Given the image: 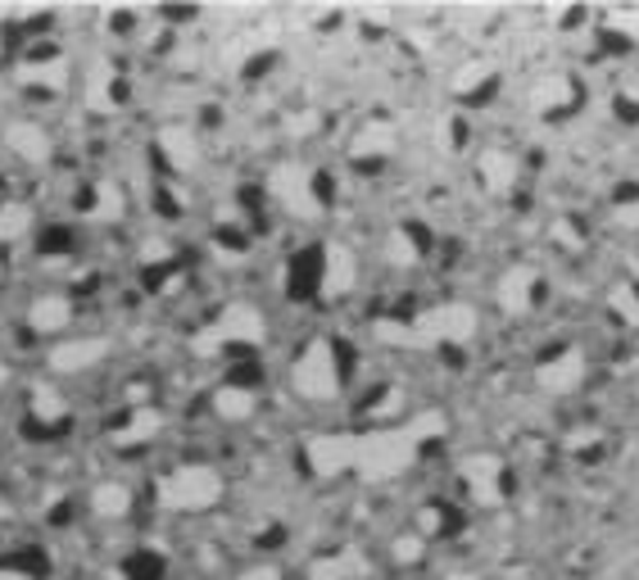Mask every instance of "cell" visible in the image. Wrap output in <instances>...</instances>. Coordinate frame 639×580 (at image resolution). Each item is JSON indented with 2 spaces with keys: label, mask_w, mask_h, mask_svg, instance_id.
<instances>
[{
  "label": "cell",
  "mask_w": 639,
  "mask_h": 580,
  "mask_svg": "<svg viewBox=\"0 0 639 580\" xmlns=\"http://www.w3.org/2000/svg\"><path fill=\"white\" fill-rule=\"evenodd\" d=\"M222 494V477L205 462H191V468H177L159 481V504L168 513H200L209 504H218Z\"/></svg>",
  "instance_id": "6da1fadb"
},
{
  "label": "cell",
  "mask_w": 639,
  "mask_h": 580,
  "mask_svg": "<svg viewBox=\"0 0 639 580\" xmlns=\"http://www.w3.org/2000/svg\"><path fill=\"white\" fill-rule=\"evenodd\" d=\"M263 340V318L254 314L250 304H228L218 314V322L196 336V354H213V350H228V344H258Z\"/></svg>",
  "instance_id": "7a4b0ae2"
},
{
  "label": "cell",
  "mask_w": 639,
  "mask_h": 580,
  "mask_svg": "<svg viewBox=\"0 0 639 580\" xmlns=\"http://www.w3.org/2000/svg\"><path fill=\"white\" fill-rule=\"evenodd\" d=\"M290 385L305 400H331L335 395V354L327 340H313L305 354H299V363L290 368Z\"/></svg>",
  "instance_id": "3957f363"
},
{
  "label": "cell",
  "mask_w": 639,
  "mask_h": 580,
  "mask_svg": "<svg viewBox=\"0 0 639 580\" xmlns=\"http://www.w3.org/2000/svg\"><path fill=\"white\" fill-rule=\"evenodd\" d=\"M273 196H277L290 214H318V200H313V190H309L305 164H282V168L273 173Z\"/></svg>",
  "instance_id": "277c9868"
},
{
  "label": "cell",
  "mask_w": 639,
  "mask_h": 580,
  "mask_svg": "<svg viewBox=\"0 0 639 580\" xmlns=\"http://www.w3.org/2000/svg\"><path fill=\"white\" fill-rule=\"evenodd\" d=\"M104 354H109V340H104V336L64 340V344H55V350H51V368H55V372H87V368H96Z\"/></svg>",
  "instance_id": "5b68a950"
},
{
  "label": "cell",
  "mask_w": 639,
  "mask_h": 580,
  "mask_svg": "<svg viewBox=\"0 0 639 580\" xmlns=\"http://www.w3.org/2000/svg\"><path fill=\"white\" fill-rule=\"evenodd\" d=\"M27 322L32 331H64L73 322V299L68 295H36L32 308H27Z\"/></svg>",
  "instance_id": "8992f818"
},
{
  "label": "cell",
  "mask_w": 639,
  "mask_h": 580,
  "mask_svg": "<svg viewBox=\"0 0 639 580\" xmlns=\"http://www.w3.org/2000/svg\"><path fill=\"white\" fill-rule=\"evenodd\" d=\"M0 136H5V145H10L14 154H23V160H36V164H42L46 154H51V136H46L42 128H36L32 119H14V123H5V132H0Z\"/></svg>",
  "instance_id": "52a82bcc"
},
{
  "label": "cell",
  "mask_w": 639,
  "mask_h": 580,
  "mask_svg": "<svg viewBox=\"0 0 639 580\" xmlns=\"http://www.w3.org/2000/svg\"><path fill=\"white\" fill-rule=\"evenodd\" d=\"M91 508H96L100 517H123V513L132 508V490L119 485V481H100V485L91 490Z\"/></svg>",
  "instance_id": "ba28073f"
},
{
  "label": "cell",
  "mask_w": 639,
  "mask_h": 580,
  "mask_svg": "<svg viewBox=\"0 0 639 580\" xmlns=\"http://www.w3.org/2000/svg\"><path fill=\"white\" fill-rule=\"evenodd\" d=\"M159 145H164V154H168L173 168H196V160H200V154H196V136L181 132V128H164Z\"/></svg>",
  "instance_id": "9c48e42d"
},
{
  "label": "cell",
  "mask_w": 639,
  "mask_h": 580,
  "mask_svg": "<svg viewBox=\"0 0 639 580\" xmlns=\"http://www.w3.org/2000/svg\"><path fill=\"white\" fill-rule=\"evenodd\" d=\"M213 413L228 417V422H245L254 413V395L241 391V385H222V391L213 395Z\"/></svg>",
  "instance_id": "30bf717a"
},
{
  "label": "cell",
  "mask_w": 639,
  "mask_h": 580,
  "mask_svg": "<svg viewBox=\"0 0 639 580\" xmlns=\"http://www.w3.org/2000/svg\"><path fill=\"white\" fill-rule=\"evenodd\" d=\"M32 231V209L19 205V200H5L0 205V241H23Z\"/></svg>",
  "instance_id": "8fae6325"
},
{
  "label": "cell",
  "mask_w": 639,
  "mask_h": 580,
  "mask_svg": "<svg viewBox=\"0 0 639 580\" xmlns=\"http://www.w3.org/2000/svg\"><path fill=\"white\" fill-rule=\"evenodd\" d=\"M159 427H164V417H159L155 408H136V413H132V427L119 431L114 440H119V445H136V440H145V436H155Z\"/></svg>",
  "instance_id": "7c38bea8"
},
{
  "label": "cell",
  "mask_w": 639,
  "mask_h": 580,
  "mask_svg": "<svg viewBox=\"0 0 639 580\" xmlns=\"http://www.w3.org/2000/svg\"><path fill=\"white\" fill-rule=\"evenodd\" d=\"M96 218H123V190L119 186H96Z\"/></svg>",
  "instance_id": "4fadbf2b"
},
{
  "label": "cell",
  "mask_w": 639,
  "mask_h": 580,
  "mask_svg": "<svg viewBox=\"0 0 639 580\" xmlns=\"http://www.w3.org/2000/svg\"><path fill=\"white\" fill-rule=\"evenodd\" d=\"M32 413H42L46 422H59L64 417V400L55 391H46V385H36V391H32Z\"/></svg>",
  "instance_id": "5bb4252c"
},
{
  "label": "cell",
  "mask_w": 639,
  "mask_h": 580,
  "mask_svg": "<svg viewBox=\"0 0 639 580\" xmlns=\"http://www.w3.org/2000/svg\"><path fill=\"white\" fill-rule=\"evenodd\" d=\"M241 580H282V571H277V567H254V571H245Z\"/></svg>",
  "instance_id": "9a60e30c"
},
{
  "label": "cell",
  "mask_w": 639,
  "mask_h": 580,
  "mask_svg": "<svg viewBox=\"0 0 639 580\" xmlns=\"http://www.w3.org/2000/svg\"><path fill=\"white\" fill-rule=\"evenodd\" d=\"M0 385H5V363H0Z\"/></svg>",
  "instance_id": "2e32d148"
}]
</instances>
